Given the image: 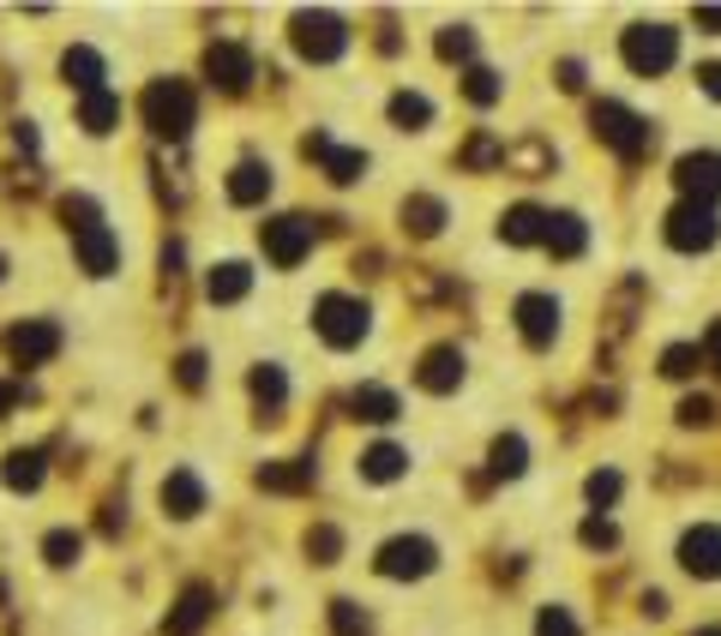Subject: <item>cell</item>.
Masks as SVG:
<instances>
[{
	"label": "cell",
	"mask_w": 721,
	"mask_h": 636,
	"mask_svg": "<svg viewBox=\"0 0 721 636\" xmlns=\"http://www.w3.org/2000/svg\"><path fill=\"white\" fill-rule=\"evenodd\" d=\"M205 73H211L223 91H247V78H253V61H247V49H235V43H216V49L205 54Z\"/></svg>",
	"instance_id": "obj_15"
},
{
	"label": "cell",
	"mask_w": 721,
	"mask_h": 636,
	"mask_svg": "<svg viewBox=\"0 0 721 636\" xmlns=\"http://www.w3.org/2000/svg\"><path fill=\"white\" fill-rule=\"evenodd\" d=\"M391 120H397V127H427V120H433V103H427V96H415V91H397V96H391Z\"/></svg>",
	"instance_id": "obj_26"
},
{
	"label": "cell",
	"mask_w": 721,
	"mask_h": 636,
	"mask_svg": "<svg viewBox=\"0 0 721 636\" xmlns=\"http://www.w3.org/2000/svg\"><path fill=\"white\" fill-rule=\"evenodd\" d=\"M403 223H410L415 234H439L445 229V204L439 199H410L403 204Z\"/></svg>",
	"instance_id": "obj_30"
},
{
	"label": "cell",
	"mask_w": 721,
	"mask_h": 636,
	"mask_svg": "<svg viewBox=\"0 0 721 636\" xmlns=\"http://www.w3.org/2000/svg\"><path fill=\"white\" fill-rule=\"evenodd\" d=\"M439 54H445V61H469V54H475V31H464V24L439 31Z\"/></svg>",
	"instance_id": "obj_36"
},
{
	"label": "cell",
	"mask_w": 721,
	"mask_h": 636,
	"mask_svg": "<svg viewBox=\"0 0 721 636\" xmlns=\"http://www.w3.org/2000/svg\"><path fill=\"white\" fill-rule=\"evenodd\" d=\"M312 253V223L307 216H277V223H265V258L271 265H301V258Z\"/></svg>",
	"instance_id": "obj_8"
},
{
	"label": "cell",
	"mask_w": 721,
	"mask_h": 636,
	"mask_svg": "<svg viewBox=\"0 0 721 636\" xmlns=\"http://www.w3.org/2000/svg\"><path fill=\"white\" fill-rule=\"evenodd\" d=\"M494 157H506V150H499V145H494V138H475V145H469V157H464V162H469V169H481V162H494Z\"/></svg>",
	"instance_id": "obj_43"
},
{
	"label": "cell",
	"mask_w": 721,
	"mask_h": 636,
	"mask_svg": "<svg viewBox=\"0 0 721 636\" xmlns=\"http://www.w3.org/2000/svg\"><path fill=\"white\" fill-rule=\"evenodd\" d=\"M619 54H625V66H632L637 78H661L679 61V31L674 24H632Z\"/></svg>",
	"instance_id": "obj_1"
},
{
	"label": "cell",
	"mask_w": 721,
	"mask_h": 636,
	"mask_svg": "<svg viewBox=\"0 0 721 636\" xmlns=\"http://www.w3.org/2000/svg\"><path fill=\"white\" fill-rule=\"evenodd\" d=\"M78 547H85V541H78V534H73V529H54V534H49V541H43V552H49V564H73V559H78Z\"/></svg>",
	"instance_id": "obj_37"
},
{
	"label": "cell",
	"mask_w": 721,
	"mask_h": 636,
	"mask_svg": "<svg viewBox=\"0 0 721 636\" xmlns=\"http://www.w3.org/2000/svg\"><path fill=\"white\" fill-rule=\"evenodd\" d=\"M464 91H469V103H499V96H506V78L494 73V66H469V78H464Z\"/></svg>",
	"instance_id": "obj_31"
},
{
	"label": "cell",
	"mask_w": 721,
	"mask_h": 636,
	"mask_svg": "<svg viewBox=\"0 0 721 636\" xmlns=\"http://www.w3.org/2000/svg\"><path fill=\"white\" fill-rule=\"evenodd\" d=\"M61 73H66V78H73V85H78V91L91 96V91H103V54H97V49H66Z\"/></svg>",
	"instance_id": "obj_20"
},
{
	"label": "cell",
	"mask_w": 721,
	"mask_h": 636,
	"mask_svg": "<svg viewBox=\"0 0 721 636\" xmlns=\"http://www.w3.org/2000/svg\"><path fill=\"white\" fill-rule=\"evenodd\" d=\"M421 391H433V396H445V391H457L464 384V354L445 342V349H427V361H421Z\"/></svg>",
	"instance_id": "obj_12"
},
{
	"label": "cell",
	"mask_w": 721,
	"mask_h": 636,
	"mask_svg": "<svg viewBox=\"0 0 721 636\" xmlns=\"http://www.w3.org/2000/svg\"><path fill=\"white\" fill-rule=\"evenodd\" d=\"M721 241V216L715 204H691L679 199L668 211V246H679V253H710V246Z\"/></svg>",
	"instance_id": "obj_5"
},
{
	"label": "cell",
	"mask_w": 721,
	"mask_h": 636,
	"mask_svg": "<svg viewBox=\"0 0 721 636\" xmlns=\"http://www.w3.org/2000/svg\"><path fill=\"white\" fill-rule=\"evenodd\" d=\"M145 127L157 138H187V127H193V91L181 78H157L145 91Z\"/></svg>",
	"instance_id": "obj_3"
},
{
	"label": "cell",
	"mask_w": 721,
	"mask_h": 636,
	"mask_svg": "<svg viewBox=\"0 0 721 636\" xmlns=\"http://www.w3.org/2000/svg\"><path fill=\"white\" fill-rule=\"evenodd\" d=\"M698 85H703V91H710L715 103H721V66H698Z\"/></svg>",
	"instance_id": "obj_46"
},
{
	"label": "cell",
	"mask_w": 721,
	"mask_h": 636,
	"mask_svg": "<svg viewBox=\"0 0 721 636\" xmlns=\"http://www.w3.org/2000/svg\"><path fill=\"white\" fill-rule=\"evenodd\" d=\"M73 246H78V258H85V271H91V276H108V271L120 265V246H115V234H108L103 223L78 229V234H73Z\"/></svg>",
	"instance_id": "obj_14"
},
{
	"label": "cell",
	"mask_w": 721,
	"mask_h": 636,
	"mask_svg": "<svg viewBox=\"0 0 721 636\" xmlns=\"http://www.w3.org/2000/svg\"><path fill=\"white\" fill-rule=\"evenodd\" d=\"M181 384H187V391L205 384V354H187V361H181Z\"/></svg>",
	"instance_id": "obj_44"
},
{
	"label": "cell",
	"mask_w": 721,
	"mask_h": 636,
	"mask_svg": "<svg viewBox=\"0 0 721 636\" xmlns=\"http://www.w3.org/2000/svg\"><path fill=\"white\" fill-rule=\"evenodd\" d=\"M698 367H710V361H703V349H691V342H674V349L661 354V372H668V379H691Z\"/></svg>",
	"instance_id": "obj_33"
},
{
	"label": "cell",
	"mask_w": 721,
	"mask_h": 636,
	"mask_svg": "<svg viewBox=\"0 0 721 636\" xmlns=\"http://www.w3.org/2000/svg\"><path fill=\"white\" fill-rule=\"evenodd\" d=\"M265 192H271V169H265V162L247 157L235 174H229V199H235V204H258Z\"/></svg>",
	"instance_id": "obj_19"
},
{
	"label": "cell",
	"mask_w": 721,
	"mask_h": 636,
	"mask_svg": "<svg viewBox=\"0 0 721 636\" xmlns=\"http://www.w3.org/2000/svg\"><path fill=\"white\" fill-rule=\"evenodd\" d=\"M331 618H337V636H367V613H361L356 601H337Z\"/></svg>",
	"instance_id": "obj_39"
},
{
	"label": "cell",
	"mask_w": 721,
	"mask_h": 636,
	"mask_svg": "<svg viewBox=\"0 0 721 636\" xmlns=\"http://www.w3.org/2000/svg\"><path fill=\"white\" fill-rule=\"evenodd\" d=\"M12 409V384H0V414H7Z\"/></svg>",
	"instance_id": "obj_50"
},
{
	"label": "cell",
	"mask_w": 721,
	"mask_h": 636,
	"mask_svg": "<svg viewBox=\"0 0 721 636\" xmlns=\"http://www.w3.org/2000/svg\"><path fill=\"white\" fill-rule=\"evenodd\" d=\"M162 510H169V517H199V510H205V487H199L187 468H174V475L162 480Z\"/></svg>",
	"instance_id": "obj_17"
},
{
	"label": "cell",
	"mask_w": 721,
	"mask_h": 636,
	"mask_svg": "<svg viewBox=\"0 0 721 636\" xmlns=\"http://www.w3.org/2000/svg\"><path fill=\"white\" fill-rule=\"evenodd\" d=\"M295 49H301L307 61H337V54L349 49L343 19H331V12H301V19H295Z\"/></svg>",
	"instance_id": "obj_6"
},
{
	"label": "cell",
	"mask_w": 721,
	"mask_h": 636,
	"mask_svg": "<svg viewBox=\"0 0 721 636\" xmlns=\"http://www.w3.org/2000/svg\"><path fill=\"white\" fill-rule=\"evenodd\" d=\"M78 120H85L91 132H115V120H120V96L91 91V96H85V108H78Z\"/></svg>",
	"instance_id": "obj_22"
},
{
	"label": "cell",
	"mask_w": 721,
	"mask_h": 636,
	"mask_svg": "<svg viewBox=\"0 0 721 636\" xmlns=\"http://www.w3.org/2000/svg\"><path fill=\"white\" fill-rule=\"evenodd\" d=\"M710 421H715L710 396H686V403H679V426H710Z\"/></svg>",
	"instance_id": "obj_42"
},
{
	"label": "cell",
	"mask_w": 721,
	"mask_h": 636,
	"mask_svg": "<svg viewBox=\"0 0 721 636\" xmlns=\"http://www.w3.org/2000/svg\"><path fill=\"white\" fill-rule=\"evenodd\" d=\"M319 162H325V174H331L337 187H349V181H361V174H367V157H361V150H337V145H331Z\"/></svg>",
	"instance_id": "obj_27"
},
{
	"label": "cell",
	"mask_w": 721,
	"mask_h": 636,
	"mask_svg": "<svg viewBox=\"0 0 721 636\" xmlns=\"http://www.w3.org/2000/svg\"><path fill=\"white\" fill-rule=\"evenodd\" d=\"M499 234H506L511 246H536V241H548V211H536V204H511V211L499 216Z\"/></svg>",
	"instance_id": "obj_16"
},
{
	"label": "cell",
	"mask_w": 721,
	"mask_h": 636,
	"mask_svg": "<svg viewBox=\"0 0 721 636\" xmlns=\"http://www.w3.org/2000/svg\"><path fill=\"white\" fill-rule=\"evenodd\" d=\"M205 618H211V589H187L181 606H174V618H169V636H193Z\"/></svg>",
	"instance_id": "obj_21"
},
{
	"label": "cell",
	"mask_w": 721,
	"mask_h": 636,
	"mask_svg": "<svg viewBox=\"0 0 721 636\" xmlns=\"http://www.w3.org/2000/svg\"><path fill=\"white\" fill-rule=\"evenodd\" d=\"M312 480V463L301 456L295 468H258V487H271V492H295V487H307Z\"/></svg>",
	"instance_id": "obj_32"
},
{
	"label": "cell",
	"mask_w": 721,
	"mask_h": 636,
	"mask_svg": "<svg viewBox=\"0 0 721 636\" xmlns=\"http://www.w3.org/2000/svg\"><path fill=\"white\" fill-rule=\"evenodd\" d=\"M590 120H595V138H602V145H614L625 162H637L649 145H656L649 120H644V115H632L625 103H595V108H590Z\"/></svg>",
	"instance_id": "obj_2"
},
{
	"label": "cell",
	"mask_w": 721,
	"mask_h": 636,
	"mask_svg": "<svg viewBox=\"0 0 721 636\" xmlns=\"http://www.w3.org/2000/svg\"><path fill=\"white\" fill-rule=\"evenodd\" d=\"M367 300L356 295H325L319 307H312V325H319V337L331 342V349H356V342L367 337Z\"/></svg>",
	"instance_id": "obj_4"
},
{
	"label": "cell",
	"mask_w": 721,
	"mask_h": 636,
	"mask_svg": "<svg viewBox=\"0 0 721 636\" xmlns=\"http://www.w3.org/2000/svg\"><path fill=\"white\" fill-rule=\"evenodd\" d=\"M583 492H590V505H595V510H607V505L619 499V475H614V468H595V475L583 480Z\"/></svg>",
	"instance_id": "obj_35"
},
{
	"label": "cell",
	"mask_w": 721,
	"mask_h": 636,
	"mask_svg": "<svg viewBox=\"0 0 721 636\" xmlns=\"http://www.w3.org/2000/svg\"><path fill=\"white\" fill-rule=\"evenodd\" d=\"M7 487H19V492L43 487V456H36V451H12L7 456Z\"/></svg>",
	"instance_id": "obj_24"
},
{
	"label": "cell",
	"mask_w": 721,
	"mask_h": 636,
	"mask_svg": "<svg viewBox=\"0 0 721 636\" xmlns=\"http://www.w3.org/2000/svg\"><path fill=\"white\" fill-rule=\"evenodd\" d=\"M583 547H619V529H614V522H607V517H590V522H583Z\"/></svg>",
	"instance_id": "obj_41"
},
{
	"label": "cell",
	"mask_w": 721,
	"mask_h": 636,
	"mask_svg": "<svg viewBox=\"0 0 721 636\" xmlns=\"http://www.w3.org/2000/svg\"><path fill=\"white\" fill-rule=\"evenodd\" d=\"M679 564H686L691 576H721V529L715 522H698V529H686L679 534Z\"/></svg>",
	"instance_id": "obj_10"
},
{
	"label": "cell",
	"mask_w": 721,
	"mask_h": 636,
	"mask_svg": "<svg viewBox=\"0 0 721 636\" xmlns=\"http://www.w3.org/2000/svg\"><path fill=\"white\" fill-rule=\"evenodd\" d=\"M253 396H258V409H265V421H277L283 396H289V384H283V372H277V367H258V372H253Z\"/></svg>",
	"instance_id": "obj_25"
},
{
	"label": "cell",
	"mask_w": 721,
	"mask_h": 636,
	"mask_svg": "<svg viewBox=\"0 0 721 636\" xmlns=\"http://www.w3.org/2000/svg\"><path fill=\"white\" fill-rule=\"evenodd\" d=\"M560 85H565V91H583V66H577V61L560 66Z\"/></svg>",
	"instance_id": "obj_47"
},
{
	"label": "cell",
	"mask_w": 721,
	"mask_h": 636,
	"mask_svg": "<svg viewBox=\"0 0 721 636\" xmlns=\"http://www.w3.org/2000/svg\"><path fill=\"white\" fill-rule=\"evenodd\" d=\"M674 181L691 204H715L721 199V157L715 150H691V157L674 162Z\"/></svg>",
	"instance_id": "obj_7"
},
{
	"label": "cell",
	"mask_w": 721,
	"mask_h": 636,
	"mask_svg": "<svg viewBox=\"0 0 721 636\" xmlns=\"http://www.w3.org/2000/svg\"><path fill=\"white\" fill-rule=\"evenodd\" d=\"M54 349H61V330H54V325H19V330H7V354H12V361H24V367L49 361Z\"/></svg>",
	"instance_id": "obj_13"
},
{
	"label": "cell",
	"mask_w": 721,
	"mask_h": 636,
	"mask_svg": "<svg viewBox=\"0 0 721 636\" xmlns=\"http://www.w3.org/2000/svg\"><path fill=\"white\" fill-rule=\"evenodd\" d=\"M517 330H523L529 349H548L560 337V300L553 295H523L517 300Z\"/></svg>",
	"instance_id": "obj_11"
},
{
	"label": "cell",
	"mask_w": 721,
	"mask_h": 636,
	"mask_svg": "<svg viewBox=\"0 0 721 636\" xmlns=\"http://www.w3.org/2000/svg\"><path fill=\"white\" fill-rule=\"evenodd\" d=\"M307 552H312L319 564H337V552H343V534H337V529H312V534H307Z\"/></svg>",
	"instance_id": "obj_38"
},
{
	"label": "cell",
	"mask_w": 721,
	"mask_h": 636,
	"mask_svg": "<svg viewBox=\"0 0 721 636\" xmlns=\"http://www.w3.org/2000/svg\"><path fill=\"white\" fill-rule=\"evenodd\" d=\"M0 276H7V258H0Z\"/></svg>",
	"instance_id": "obj_52"
},
{
	"label": "cell",
	"mask_w": 721,
	"mask_h": 636,
	"mask_svg": "<svg viewBox=\"0 0 721 636\" xmlns=\"http://www.w3.org/2000/svg\"><path fill=\"white\" fill-rule=\"evenodd\" d=\"M703 361H710V367L721 372V318H715L710 330H703Z\"/></svg>",
	"instance_id": "obj_45"
},
{
	"label": "cell",
	"mask_w": 721,
	"mask_h": 636,
	"mask_svg": "<svg viewBox=\"0 0 721 636\" xmlns=\"http://www.w3.org/2000/svg\"><path fill=\"white\" fill-rule=\"evenodd\" d=\"M644 613H649V618H661V613H668V594L649 589V594H644Z\"/></svg>",
	"instance_id": "obj_49"
},
{
	"label": "cell",
	"mask_w": 721,
	"mask_h": 636,
	"mask_svg": "<svg viewBox=\"0 0 721 636\" xmlns=\"http://www.w3.org/2000/svg\"><path fill=\"white\" fill-rule=\"evenodd\" d=\"M523 463H529V445L517 433H506L494 445V475H523Z\"/></svg>",
	"instance_id": "obj_34"
},
{
	"label": "cell",
	"mask_w": 721,
	"mask_h": 636,
	"mask_svg": "<svg viewBox=\"0 0 721 636\" xmlns=\"http://www.w3.org/2000/svg\"><path fill=\"white\" fill-rule=\"evenodd\" d=\"M403 463H410V456H403L397 445H373V451H361V475H367V480H397V475H403Z\"/></svg>",
	"instance_id": "obj_23"
},
{
	"label": "cell",
	"mask_w": 721,
	"mask_h": 636,
	"mask_svg": "<svg viewBox=\"0 0 721 636\" xmlns=\"http://www.w3.org/2000/svg\"><path fill=\"white\" fill-rule=\"evenodd\" d=\"M536 636H577V618H571L565 606H548V613L536 618Z\"/></svg>",
	"instance_id": "obj_40"
},
{
	"label": "cell",
	"mask_w": 721,
	"mask_h": 636,
	"mask_svg": "<svg viewBox=\"0 0 721 636\" xmlns=\"http://www.w3.org/2000/svg\"><path fill=\"white\" fill-rule=\"evenodd\" d=\"M247 283H253L247 265H216L211 271V300H241V295H247Z\"/></svg>",
	"instance_id": "obj_29"
},
{
	"label": "cell",
	"mask_w": 721,
	"mask_h": 636,
	"mask_svg": "<svg viewBox=\"0 0 721 636\" xmlns=\"http://www.w3.org/2000/svg\"><path fill=\"white\" fill-rule=\"evenodd\" d=\"M439 564V547L421 541V534H397V541L379 547V571L385 576H427Z\"/></svg>",
	"instance_id": "obj_9"
},
{
	"label": "cell",
	"mask_w": 721,
	"mask_h": 636,
	"mask_svg": "<svg viewBox=\"0 0 721 636\" xmlns=\"http://www.w3.org/2000/svg\"><path fill=\"white\" fill-rule=\"evenodd\" d=\"M698 31H715L721 36V7H698Z\"/></svg>",
	"instance_id": "obj_48"
},
{
	"label": "cell",
	"mask_w": 721,
	"mask_h": 636,
	"mask_svg": "<svg viewBox=\"0 0 721 636\" xmlns=\"http://www.w3.org/2000/svg\"><path fill=\"white\" fill-rule=\"evenodd\" d=\"M691 636H721V630H691Z\"/></svg>",
	"instance_id": "obj_51"
},
{
	"label": "cell",
	"mask_w": 721,
	"mask_h": 636,
	"mask_svg": "<svg viewBox=\"0 0 721 636\" xmlns=\"http://www.w3.org/2000/svg\"><path fill=\"white\" fill-rule=\"evenodd\" d=\"M356 414H361V421H397V396L379 391V384H361V391H356Z\"/></svg>",
	"instance_id": "obj_28"
},
{
	"label": "cell",
	"mask_w": 721,
	"mask_h": 636,
	"mask_svg": "<svg viewBox=\"0 0 721 636\" xmlns=\"http://www.w3.org/2000/svg\"><path fill=\"white\" fill-rule=\"evenodd\" d=\"M548 246L553 258H577L583 246H590V229H583V216H571V211H560V216H548Z\"/></svg>",
	"instance_id": "obj_18"
}]
</instances>
